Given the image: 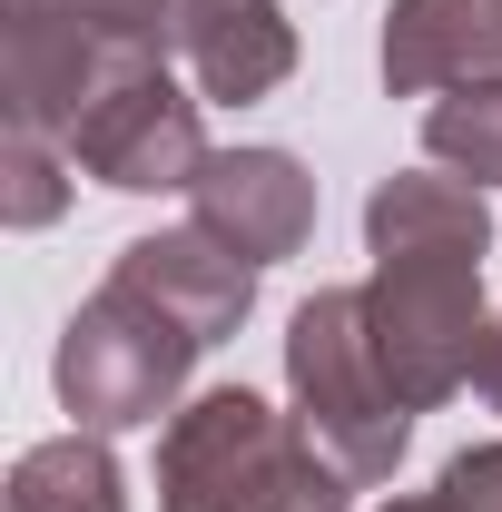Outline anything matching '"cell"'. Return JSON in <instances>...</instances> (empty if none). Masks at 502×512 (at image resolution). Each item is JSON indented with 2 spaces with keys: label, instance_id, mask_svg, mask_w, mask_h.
<instances>
[{
  "label": "cell",
  "instance_id": "cell-1",
  "mask_svg": "<svg viewBox=\"0 0 502 512\" xmlns=\"http://www.w3.org/2000/svg\"><path fill=\"white\" fill-rule=\"evenodd\" d=\"M365 325L394 394L414 414L453 404L463 384L483 375V256H493V197L473 178H375L365 197Z\"/></svg>",
  "mask_w": 502,
  "mask_h": 512
},
{
  "label": "cell",
  "instance_id": "cell-2",
  "mask_svg": "<svg viewBox=\"0 0 502 512\" xmlns=\"http://www.w3.org/2000/svg\"><path fill=\"white\" fill-rule=\"evenodd\" d=\"M158 512H345V483L315 463L296 414L247 384H207L158 434Z\"/></svg>",
  "mask_w": 502,
  "mask_h": 512
},
{
  "label": "cell",
  "instance_id": "cell-3",
  "mask_svg": "<svg viewBox=\"0 0 502 512\" xmlns=\"http://www.w3.org/2000/svg\"><path fill=\"white\" fill-rule=\"evenodd\" d=\"M286 394H296V434L315 444V463L345 493H375L404 463L414 404L394 394L365 325V286H315L306 306L286 316Z\"/></svg>",
  "mask_w": 502,
  "mask_h": 512
},
{
  "label": "cell",
  "instance_id": "cell-4",
  "mask_svg": "<svg viewBox=\"0 0 502 512\" xmlns=\"http://www.w3.org/2000/svg\"><path fill=\"white\" fill-rule=\"evenodd\" d=\"M197 355H207V345H197L168 306H148L128 276H109V286L60 325L50 384H60V404L79 414V434H128V424L178 414Z\"/></svg>",
  "mask_w": 502,
  "mask_h": 512
},
{
  "label": "cell",
  "instance_id": "cell-5",
  "mask_svg": "<svg viewBox=\"0 0 502 512\" xmlns=\"http://www.w3.org/2000/svg\"><path fill=\"white\" fill-rule=\"evenodd\" d=\"M69 168L79 178H99V188H119V197H188L197 188V168L217 158L207 148V128H197V99L168 79V60H128L99 79V99L69 119Z\"/></svg>",
  "mask_w": 502,
  "mask_h": 512
},
{
  "label": "cell",
  "instance_id": "cell-6",
  "mask_svg": "<svg viewBox=\"0 0 502 512\" xmlns=\"http://www.w3.org/2000/svg\"><path fill=\"white\" fill-rule=\"evenodd\" d=\"M188 227H207L217 247H237L247 266H286L315 237V178L286 148H217L188 188Z\"/></svg>",
  "mask_w": 502,
  "mask_h": 512
},
{
  "label": "cell",
  "instance_id": "cell-7",
  "mask_svg": "<svg viewBox=\"0 0 502 512\" xmlns=\"http://www.w3.org/2000/svg\"><path fill=\"white\" fill-rule=\"evenodd\" d=\"M109 276H128L148 306H168L197 345H227L256 316V276L266 266H247L237 247H217L207 227H158V237H128Z\"/></svg>",
  "mask_w": 502,
  "mask_h": 512
},
{
  "label": "cell",
  "instance_id": "cell-8",
  "mask_svg": "<svg viewBox=\"0 0 502 512\" xmlns=\"http://www.w3.org/2000/svg\"><path fill=\"white\" fill-rule=\"evenodd\" d=\"M178 60H188L197 99H276L296 79V20L276 0H178Z\"/></svg>",
  "mask_w": 502,
  "mask_h": 512
},
{
  "label": "cell",
  "instance_id": "cell-9",
  "mask_svg": "<svg viewBox=\"0 0 502 512\" xmlns=\"http://www.w3.org/2000/svg\"><path fill=\"white\" fill-rule=\"evenodd\" d=\"M463 79H502V0H384V89L443 99Z\"/></svg>",
  "mask_w": 502,
  "mask_h": 512
},
{
  "label": "cell",
  "instance_id": "cell-10",
  "mask_svg": "<svg viewBox=\"0 0 502 512\" xmlns=\"http://www.w3.org/2000/svg\"><path fill=\"white\" fill-rule=\"evenodd\" d=\"M10 512H128V473L109 434H50L10 463Z\"/></svg>",
  "mask_w": 502,
  "mask_h": 512
},
{
  "label": "cell",
  "instance_id": "cell-11",
  "mask_svg": "<svg viewBox=\"0 0 502 512\" xmlns=\"http://www.w3.org/2000/svg\"><path fill=\"white\" fill-rule=\"evenodd\" d=\"M424 158L443 178H473V188H502V79H463L424 109Z\"/></svg>",
  "mask_w": 502,
  "mask_h": 512
},
{
  "label": "cell",
  "instance_id": "cell-12",
  "mask_svg": "<svg viewBox=\"0 0 502 512\" xmlns=\"http://www.w3.org/2000/svg\"><path fill=\"white\" fill-rule=\"evenodd\" d=\"M69 148L60 138H40V128H10V158H0V178H10V188H0V217H10V227H50V217H60L69 207Z\"/></svg>",
  "mask_w": 502,
  "mask_h": 512
},
{
  "label": "cell",
  "instance_id": "cell-13",
  "mask_svg": "<svg viewBox=\"0 0 502 512\" xmlns=\"http://www.w3.org/2000/svg\"><path fill=\"white\" fill-rule=\"evenodd\" d=\"M109 60H168L178 50V0H60Z\"/></svg>",
  "mask_w": 502,
  "mask_h": 512
},
{
  "label": "cell",
  "instance_id": "cell-14",
  "mask_svg": "<svg viewBox=\"0 0 502 512\" xmlns=\"http://www.w3.org/2000/svg\"><path fill=\"white\" fill-rule=\"evenodd\" d=\"M384 512H502V444H463L434 473V493H394Z\"/></svg>",
  "mask_w": 502,
  "mask_h": 512
},
{
  "label": "cell",
  "instance_id": "cell-15",
  "mask_svg": "<svg viewBox=\"0 0 502 512\" xmlns=\"http://www.w3.org/2000/svg\"><path fill=\"white\" fill-rule=\"evenodd\" d=\"M473 384L493 394V414H502V316H493V345H483V375H473Z\"/></svg>",
  "mask_w": 502,
  "mask_h": 512
}]
</instances>
